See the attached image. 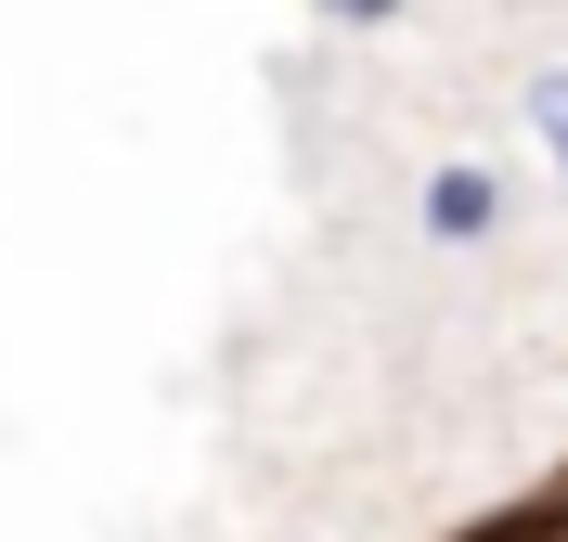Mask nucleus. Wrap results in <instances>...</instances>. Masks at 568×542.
<instances>
[{"label":"nucleus","mask_w":568,"mask_h":542,"mask_svg":"<svg viewBox=\"0 0 568 542\" xmlns=\"http://www.w3.org/2000/svg\"><path fill=\"white\" fill-rule=\"evenodd\" d=\"M414 219H426V246H491V233H504V168H478V155L426 168Z\"/></svg>","instance_id":"1"},{"label":"nucleus","mask_w":568,"mask_h":542,"mask_svg":"<svg viewBox=\"0 0 568 542\" xmlns=\"http://www.w3.org/2000/svg\"><path fill=\"white\" fill-rule=\"evenodd\" d=\"M530 130H542V155H556V181H568V65L530 78Z\"/></svg>","instance_id":"2"},{"label":"nucleus","mask_w":568,"mask_h":542,"mask_svg":"<svg viewBox=\"0 0 568 542\" xmlns=\"http://www.w3.org/2000/svg\"><path fill=\"white\" fill-rule=\"evenodd\" d=\"M323 27H400V13H414V0H311Z\"/></svg>","instance_id":"3"},{"label":"nucleus","mask_w":568,"mask_h":542,"mask_svg":"<svg viewBox=\"0 0 568 542\" xmlns=\"http://www.w3.org/2000/svg\"><path fill=\"white\" fill-rule=\"evenodd\" d=\"M491 542H568V517H517V530H491Z\"/></svg>","instance_id":"4"}]
</instances>
